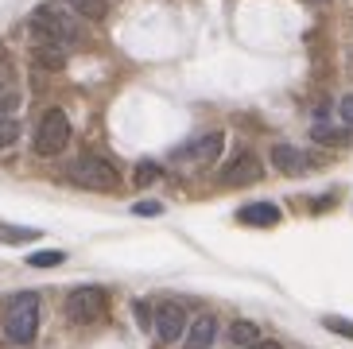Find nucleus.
I'll list each match as a JSON object with an SVG mask.
<instances>
[{
	"label": "nucleus",
	"mask_w": 353,
	"mask_h": 349,
	"mask_svg": "<svg viewBox=\"0 0 353 349\" xmlns=\"http://www.w3.org/2000/svg\"><path fill=\"white\" fill-rule=\"evenodd\" d=\"M66 12H74L78 20H105L109 16V0H59Z\"/></svg>",
	"instance_id": "13"
},
{
	"label": "nucleus",
	"mask_w": 353,
	"mask_h": 349,
	"mask_svg": "<svg viewBox=\"0 0 353 349\" xmlns=\"http://www.w3.org/2000/svg\"><path fill=\"white\" fill-rule=\"evenodd\" d=\"M187 310L179 307V303H159L156 310H152V330H156V338L163 341V346H175V341L187 338Z\"/></svg>",
	"instance_id": "6"
},
{
	"label": "nucleus",
	"mask_w": 353,
	"mask_h": 349,
	"mask_svg": "<svg viewBox=\"0 0 353 349\" xmlns=\"http://www.w3.org/2000/svg\"><path fill=\"white\" fill-rule=\"evenodd\" d=\"M63 260H66L63 248H39V252H32V257H28V264H32V268H59Z\"/></svg>",
	"instance_id": "16"
},
{
	"label": "nucleus",
	"mask_w": 353,
	"mask_h": 349,
	"mask_svg": "<svg viewBox=\"0 0 353 349\" xmlns=\"http://www.w3.org/2000/svg\"><path fill=\"white\" fill-rule=\"evenodd\" d=\"M249 349H283V346H280V341H264V338H260L256 346H249Z\"/></svg>",
	"instance_id": "25"
},
{
	"label": "nucleus",
	"mask_w": 353,
	"mask_h": 349,
	"mask_svg": "<svg viewBox=\"0 0 353 349\" xmlns=\"http://www.w3.org/2000/svg\"><path fill=\"white\" fill-rule=\"evenodd\" d=\"M159 174H163V171H159V163H152V159H144V163H136V171H132V183H136V186H152V183L159 179Z\"/></svg>",
	"instance_id": "17"
},
{
	"label": "nucleus",
	"mask_w": 353,
	"mask_h": 349,
	"mask_svg": "<svg viewBox=\"0 0 353 349\" xmlns=\"http://www.w3.org/2000/svg\"><path fill=\"white\" fill-rule=\"evenodd\" d=\"M237 221L241 226L272 229V226H280V210H276L272 202H252V206H241L237 210Z\"/></svg>",
	"instance_id": "11"
},
{
	"label": "nucleus",
	"mask_w": 353,
	"mask_h": 349,
	"mask_svg": "<svg viewBox=\"0 0 353 349\" xmlns=\"http://www.w3.org/2000/svg\"><path fill=\"white\" fill-rule=\"evenodd\" d=\"M105 310H109V291L105 288H74L66 295V319L78 322V326L105 319Z\"/></svg>",
	"instance_id": "5"
},
{
	"label": "nucleus",
	"mask_w": 353,
	"mask_h": 349,
	"mask_svg": "<svg viewBox=\"0 0 353 349\" xmlns=\"http://www.w3.org/2000/svg\"><path fill=\"white\" fill-rule=\"evenodd\" d=\"M32 62L39 66V70H63V66H66V47L35 43V47H32Z\"/></svg>",
	"instance_id": "12"
},
{
	"label": "nucleus",
	"mask_w": 353,
	"mask_h": 349,
	"mask_svg": "<svg viewBox=\"0 0 353 349\" xmlns=\"http://www.w3.org/2000/svg\"><path fill=\"white\" fill-rule=\"evenodd\" d=\"M314 144H330V148H345L350 144V128H334V124H314L311 128Z\"/></svg>",
	"instance_id": "15"
},
{
	"label": "nucleus",
	"mask_w": 353,
	"mask_h": 349,
	"mask_svg": "<svg viewBox=\"0 0 353 349\" xmlns=\"http://www.w3.org/2000/svg\"><path fill=\"white\" fill-rule=\"evenodd\" d=\"M268 159H272V167H276V171L291 174V179H299V174H307V171H314V167H319V159H314V155H307L303 148H295V144H272Z\"/></svg>",
	"instance_id": "8"
},
{
	"label": "nucleus",
	"mask_w": 353,
	"mask_h": 349,
	"mask_svg": "<svg viewBox=\"0 0 353 349\" xmlns=\"http://www.w3.org/2000/svg\"><path fill=\"white\" fill-rule=\"evenodd\" d=\"M35 330H39V295L35 291H20L12 299L8 315H4V338L12 346H32Z\"/></svg>",
	"instance_id": "2"
},
{
	"label": "nucleus",
	"mask_w": 353,
	"mask_h": 349,
	"mask_svg": "<svg viewBox=\"0 0 353 349\" xmlns=\"http://www.w3.org/2000/svg\"><path fill=\"white\" fill-rule=\"evenodd\" d=\"M159 210H163L159 202H136V206H132V214H140V217H156Z\"/></svg>",
	"instance_id": "24"
},
{
	"label": "nucleus",
	"mask_w": 353,
	"mask_h": 349,
	"mask_svg": "<svg viewBox=\"0 0 353 349\" xmlns=\"http://www.w3.org/2000/svg\"><path fill=\"white\" fill-rule=\"evenodd\" d=\"M260 179V159L252 152H241L233 163L221 171V183L225 186H249V183H256Z\"/></svg>",
	"instance_id": "9"
},
{
	"label": "nucleus",
	"mask_w": 353,
	"mask_h": 349,
	"mask_svg": "<svg viewBox=\"0 0 353 349\" xmlns=\"http://www.w3.org/2000/svg\"><path fill=\"white\" fill-rule=\"evenodd\" d=\"M66 174H70L74 186H85V190H117V183H121L117 167L101 155H78Z\"/></svg>",
	"instance_id": "3"
},
{
	"label": "nucleus",
	"mask_w": 353,
	"mask_h": 349,
	"mask_svg": "<svg viewBox=\"0 0 353 349\" xmlns=\"http://www.w3.org/2000/svg\"><path fill=\"white\" fill-rule=\"evenodd\" d=\"M16 140H20V121H16V117L0 121V152H4V148H12Z\"/></svg>",
	"instance_id": "18"
},
{
	"label": "nucleus",
	"mask_w": 353,
	"mask_h": 349,
	"mask_svg": "<svg viewBox=\"0 0 353 349\" xmlns=\"http://www.w3.org/2000/svg\"><path fill=\"white\" fill-rule=\"evenodd\" d=\"M28 31H32L35 43H54V47H78L85 39L78 16L66 12L63 4H39V8H32Z\"/></svg>",
	"instance_id": "1"
},
{
	"label": "nucleus",
	"mask_w": 353,
	"mask_h": 349,
	"mask_svg": "<svg viewBox=\"0 0 353 349\" xmlns=\"http://www.w3.org/2000/svg\"><path fill=\"white\" fill-rule=\"evenodd\" d=\"M132 319H136V326H140V330H152V307H148L144 299H136V303H132Z\"/></svg>",
	"instance_id": "21"
},
{
	"label": "nucleus",
	"mask_w": 353,
	"mask_h": 349,
	"mask_svg": "<svg viewBox=\"0 0 353 349\" xmlns=\"http://www.w3.org/2000/svg\"><path fill=\"white\" fill-rule=\"evenodd\" d=\"M221 148H225V132H202V136H194V140H187V144L175 152V159L179 163H198V167H210V163H218V155H221Z\"/></svg>",
	"instance_id": "7"
},
{
	"label": "nucleus",
	"mask_w": 353,
	"mask_h": 349,
	"mask_svg": "<svg viewBox=\"0 0 353 349\" xmlns=\"http://www.w3.org/2000/svg\"><path fill=\"white\" fill-rule=\"evenodd\" d=\"M4 90H8V74L0 70V93H4Z\"/></svg>",
	"instance_id": "26"
},
{
	"label": "nucleus",
	"mask_w": 353,
	"mask_h": 349,
	"mask_svg": "<svg viewBox=\"0 0 353 349\" xmlns=\"http://www.w3.org/2000/svg\"><path fill=\"white\" fill-rule=\"evenodd\" d=\"M16 109H20V93H16V90H4V93H0V121H8Z\"/></svg>",
	"instance_id": "20"
},
{
	"label": "nucleus",
	"mask_w": 353,
	"mask_h": 349,
	"mask_svg": "<svg viewBox=\"0 0 353 349\" xmlns=\"http://www.w3.org/2000/svg\"><path fill=\"white\" fill-rule=\"evenodd\" d=\"M218 338V319L214 315H202L187 326V338H183V349H210Z\"/></svg>",
	"instance_id": "10"
},
{
	"label": "nucleus",
	"mask_w": 353,
	"mask_h": 349,
	"mask_svg": "<svg viewBox=\"0 0 353 349\" xmlns=\"http://www.w3.org/2000/svg\"><path fill=\"white\" fill-rule=\"evenodd\" d=\"M256 341H260V326H256V322L237 319L233 326H229V346H233V349H249V346H256Z\"/></svg>",
	"instance_id": "14"
},
{
	"label": "nucleus",
	"mask_w": 353,
	"mask_h": 349,
	"mask_svg": "<svg viewBox=\"0 0 353 349\" xmlns=\"http://www.w3.org/2000/svg\"><path fill=\"white\" fill-rule=\"evenodd\" d=\"M322 326L334 330V334H342V338H353V322L338 319V315H326V319H322Z\"/></svg>",
	"instance_id": "22"
},
{
	"label": "nucleus",
	"mask_w": 353,
	"mask_h": 349,
	"mask_svg": "<svg viewBox=\"0 0 353 349\" xmlns=\"http://www.w3.org/2000/svg\"><path fill=\"white\" fill-rule=\"evenodd\" d=\"M35 229H0V241L4 245H23V241H35Z\"/></svg>",
	"instance_id": "19"
},
{
	"label": "nucleus",
	"mask_w": 353,
	"mask_h": 349,
	"mask_svg": "<svg viewBox=\"0 0 353 349\" xmlns=\"http://www.w3.org/2000/svg\"><path fill=\"white\" fill-rule=\"evenodd\" d=\"M32 144L39 155H59L70 144V117H66L63 109H47V113L39 117V124H35Z\"/></svg>",
	"instance_id": "4"
},
{
	"label": "nucleus",
	"mask_w": 353,
	"mask_h": 349,
	"mask_svg": "<svg viewBox=\"0 0 353 349\" xmlns=\"http://www.w3.org/2000/svg\"><path fill=\"white\" fill-rule=\"evenodd\" d=\"M338 117H342V124L353 132V93H345L342 101H338Z\"/></svg>",
	"instance_id": "23"
}]
</instances>
